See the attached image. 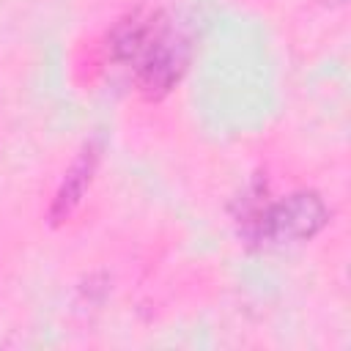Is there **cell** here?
Returning <instances> with one entry per match:
<instances>
[{
  "mask_svg": "<svg viewBox=\"0 0 351 351\" xmlns=\"http://www.w3.org/2000/svg\"><path fill=\"white\" fill-rule=\"evenodd\" d=\"M348 0H329V5H346Z\"/></svg>",
  "mask_w": 351,
  "mask_h": 351,
  "instance_id": "cell-4",
  "label": "cell"
},
{
  "mask_svg": "<svg viewBox=\"0 0 351 351\" xmlns=\"http://www.w3.org/2000/svg\"><path fill=\"white\" fill-rule=\"evenodd\" d=\"M99 162H101V145H99V140H88L77 151L71 165L63 170L60 181L52 192V200L47 208V219L52 225H63L66 219H71L77 214V208L82 206V200L88 197V192L96 181Z\"/></svg>",
  "mask_w": 351,
  "mask_h": 351,
  "instance_id": "cell-3",
  "label": "cell"
},
{
  "mask_svg": "<svg viewBox=\"0 0 351 351\" xmlns=\"http://www.w3.org/2000/svg\"><path fill=\"white\" fill-rule=\"evenodd\" d=\"M236 222L247 244L258 250H285L313 241L329 225V206L315 189H293L271 200L255 189V197L244 200Z\"/></svg>",
  "mask_w": 351,
  "mask_h": 351,
  "instance_id": "cell-2",
  "label": "cell"
},
{
  "mask_svg": "<svg viewBox=\"0 0 351 351\" xmlns=\"http://www.w3.org/2000/svg\"><path fill=\"white\" fill-rule=\"evenodd\" d=\"M104 58L129 71L145 101L170 96L192 60L189 33L162 8H132L104 36Z\"/></svg>",
  "mask_w": 351,
  "mask_h": 351,
  "instance_id": "cell-1",
  "label": "cell"
}]
</instances>
